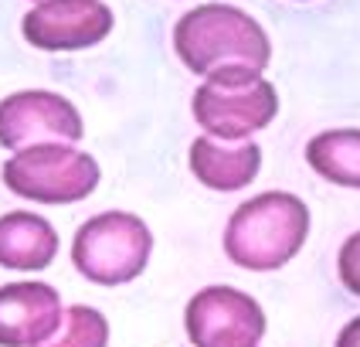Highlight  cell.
<instances>
[{
  "label": "cell",
  "mask_w": 360,
  "mask_h": 347,
  "mask_svg": "<svg viewBox=\"0 0 360 347\" xmlns=\"http://www.w3.org/2000/svg\"><path fill=\"white\" fill-rule=\"evenodd\" d=\"M309 235V208L285 191L241 201L224 225V255L248 272H276L300 255Z\"/></svg>",
  "instance_id": "1"
},
{
  "label": "cell",
  "mask_w": 360,
  "mask_h": 347,
  "mask_svg": "<svg viewBox=\"0 0 360 347\" xmlns=\"http://www.w3.org/2000/svg\"><path fill=\"white\" fill-rule=\"evenodd\" d=\"M177 58L194 75H211L214 68L245 65L265 68L272 58L269 34L252 14L231 4H198L174 27Z\"/></svg>",
  "instance_id": "2"
},
{
  "label": "cell",
  "mask_w": 360,
  "mask_h": 347,
  "mask_svg": "<svg viewBox=\"0 0 360 347\" xmlns=\"http://www.w3.org/2000/svg\"><path fill=\"white\" fill-rule=\"evenodd\" d=\"M194 120L207 137L218 140H252L279 113V92L259 68L228 65L214 68L194 92Z\"/></svg>",
  "instance_id": "3"
},
{
  "label": "cell",
  "mask_w": 360,
  "mask_h": 347,
  "mask_svg": "<svg viewBox=\"0 0 360 347\" xmlns=\"http://www.w3.org/2000/svg\"><path fill=\"white\" fill-rule=\"evenodd\" d=\"M153 255V232L140 215L102 211L79 225L72 242V263L89 283H133Z\"/></svg>",
  "instance_id": "4"
},
{
  "label": "cell",
  "mask_w": 360,
  "mask_h": 347,
  "mask_svg": "<svg viewBox=\"0 0 360 347\" xmlns=\"http://www.w3.org/2000/svg\"><path fill=\"white\" fill-rule=\"evenodd\" d=\"M0 177L7 191L38 204H75L85 201L102 181V170L92 153H82L72 143H38L14 150Z\"/></svg>",
  "instance_id": "5"
},
{
  "label": "cell",
  "mask_w": 360,
  "mask_h": 347,
  "mask_svg": "<svg viewBox=\"0 0 360 347\" xmlns=\"http://www.w3.org/2000/svg\"><path fill=\"white\" fill-rule=\"evenodd\" d=\"M184 330L194 347H259L265 310L235 286H204L187 300Z\"/></svg>",
  "instance_id": "6"
},
{
  "label": "cell",
  "mask_w": 360,
  "mask_h": 347,
  "mask_svg": "<svg viewBox=\"0 0 360 347\" xmlns=\"http://www.w3.org/2000/svg\"><path fill=\"white\" fill-rule=\"evenodd\" d=\"M82 126L79 109L48 89H24L0 99V146L24 150L38 143H79Z\"/></svg>",
  "instance_id": "7"
},
{
  "label": "cell",
  "mask_w": 360,
  "mask_h": 347,
  "mask_svg": "<svg viewBox=\"0 0 360 347\" xmlns=\"http://www.w3.org/2000/svg\"><path fill=\"white\" fill-rule=\"evenodd\" d=\"M20 31L41 51H82L109 38L112 11L102 0H41L24 14Z\"/></svg>",
  "instance_id": "8"
},
{
  "label": "cell",
  "mask_w": 360,
  "mask_h": 347,
  "mask_svg": "<svg viewBox=\"0 0 360 347\" xmlns=\"http://www.w3.org/2000/svg\"><path fill=\"white\" fill-rule=\"evenodd\" d=\"M61 296L41 279L0 286V347H41L61 324Z\"/></svg>",
  "instance_id": "9"
},
{
  "label": "cell",
  "mask_w": 360,
  "mask_h": 347,
  "mask_svg": "<svg viewBox=\"0 0 360 347\" xmlns=\"http://www.w3.org/2000/svg\"><path fill=\"white\" fill-rule=\"evenodd\" d=\"M262 150L255 140L198 137L191 143V174L211 191H241L259 177Z\"/></svg>",
  "instance_id": "10"
},
{
  "label": "cell",
  "mask_w": 360,
  "mask_h": 347,
  "mask_svg": "<svg viewBox=\"0 0 360 347\" xmlns=\"http://www.w3.org/2000/svg\"><path fill=\"white\" fill-rule=\"evenodd\" d=\"M58 255V232L34 211H7L0 218V265L11 272H41Z\"/></svg>",
  "instance_id": "11"
},
{
  "label": "cell",
  "mask_w": 360,
  "mask_h": 347,
  "mask_svg": "<svg viewBox=\"0 0 360 347\" xmlns=\"http://www.w3.org/2000/svg\"><path fill=\"white\" fill-rule=\"evenodd\" d=\"M306 163L323 181L360 191V130H326L306 143Z\"/></svg>",
  "instance_id": "12"
},
{
  "label": "cell",
  "mask_w": 360,
  "mask_h": 347,
  "mask_svg": "<svg viewBox=\"0 0 360 347\" xmlns=\"http://www.w3.org/2000/svg\"><path fill=\"white\" fill-rule=\"evenodd\" d=\"M41 347H109V320L96 306H65L58 330Z\"/></svg>",
  "instance_id": "13"
},
{
  "label": "cell",
  "mask_w": 360,
  "mask_h": 347,
  "mask_svg": "<svg viewBox=\"0 0 360 347\" xmlns=\"http://www.w3.org/2000/svg\"><path fill=\"white\" fill-rule=\"evenodd\" d=\"M337 272H340V283L347 286L354 296H360V232H354V235L340 245Z\"/></svg>",
  "instance_id": "14"
},
{
  "label": "cell",
  "mask_w": 360,
  "mask_h": 347,
  "mask_svg": "<svg viewBox=\"0 0 360 347\" xmlns=\"http://www.w3.org/2000/svg\"><path fill=\"white\" fill-rule=\"evenodd\" d=\"M337 347H360V317H354V320L337 334Z\"/></svg>",
  "instance_id": "15"
},
{
  "label": "cell",
  "mask_w": 360,
  "mask_h": 347,
  "mask_svg": "<svg viewBox=\"0 0 360 347\" xmlns=\"http://www.w3.org/2000/svg\"><path fill=\"white\" fill-rule=\"evenodd\" d=\"M34 4H41V0H34Z\"/></svg>",
  "instance_id": "16"
}]
</instances>
